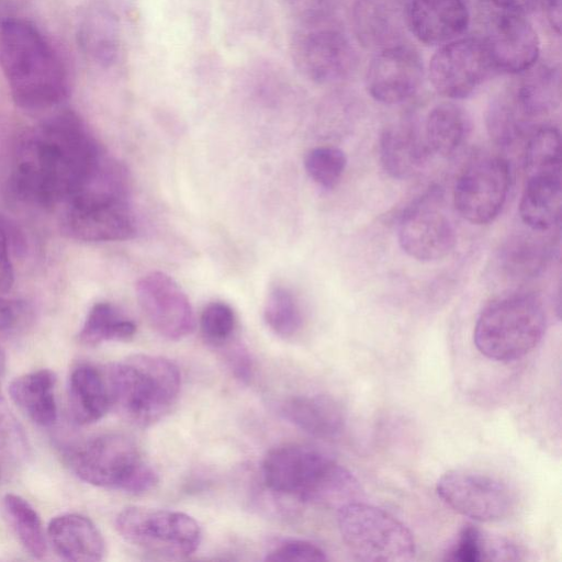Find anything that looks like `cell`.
I'll list each match as a JSON object with an SVG mask.
<instances>
[{
	"label": "cell",
	"mask_w": 562,
	"mask_h": 562,
	"mask_svg": "<svg viewBox=\"0 0 562 562\" xmlns=\"http://www.w3.org/2000/svg\"><path fill=\"white\" fill-rule=\"evenodd\" d=\"M108 157L82 120L71 111H63L21 138L9 188L14 199L31 206L64 205Z\"/></svg>",
	"instance_id": "6da1fadb"
},
{
	"label": "cell",
	"mask_w": 562,
	"mask_h": 562,
	"mask_svg": "<svg viewBox=\"0 0 562 562\" xmlns=\"http://www.w3.org/2000/svg\"><path fill=\"white\" fill-rule=\"evenodd\" d=\"M0 67L13 102L22 110H49L68 95V75L58 52L24 19L0 21Z\"/></svg>",
	"instance_id": "7a4b0ae2"
},
{
	"label": "cell",
	"mask_w": 562,
	"mask_h": 562,
	"mask_svg": "<svg viewBox=\"0 0 562 562\" xmlns=\"http://www.w3.org/2000/svg\"><path fill=\"white\" fill-rule=\"evenodd\" d=\"M262 479L274 494L301 502L341 507L358 499L359 481L322 451L303 445H283L268 452Z\"/></svg>",
	"instance_id": "3957f363"
},
{
	"label": "cell",
	"mask_w": 562,
	"mask_h": 562,
	"mask_svg": "<svg viewBox=\"0 0 562 562\" xmlns=\"http://www.w3.org/2000/svg\"><path fill=\"white\" fill-rule=\"evenodd\" d=\"M102 371L111 408L138 427H148L162 419L180 393V371L162 357L134 355Z\"/></svg>",
	"instance_id": "277c9868"
},
{
	"label": "cell",
	"mask_w": 562,
	"mask_h": 562,
	"mask_svg": "<svg viewBox=\"0 0 562 562\" xmlns=\"http://www.w3.org/2000/svg\"><path fill=\"white\" fill-rule=\"evenodd\" d=\"M547 325L542 303L532 294L514 293L490 303L479 315L473 340L488 359L509 362L529 353Z\"/></svg>",
	"instance_id": "5b68a950"
},
{
	"label": "cell",
	"mask_w": 562,
	"mask_h": 562,
	"mask_svg": "<svg viewBox=\"0 0 562 562\" xmlns=\"http://www.w3.org/2000/svg\"><path fill=\"white\" fill-rule=\"evenodd\" d=\"M68 465L81 481L105 488L140 494L151 490L158 474L133 439L123 434L94 436L71 449Z\"/></svg>",
	"instance_id": "8992f818"
},
{
	"label": "cell",
	"mask_w": 562,
	"mask_h": 562,
	"mask_svg": "<svg viewBox=\"0 0 562 562\" xmlns=\"http://www.w3.org/2000/svg\"><path fill=\"white\" fill-rule=\"evenodd\" d=\"M341 538L350 552L369 562H405L414 559L415 541L409 529L375 506L350 502L338 508Z\"/></svg>",
	"instance_id": "52a82bcc"
},
{
	"label": "cell",
	"mask_w": 562,
	"mask_h": 562,
	"mask_svg": "<svg viewBox=\"0 0 562 562\" xmlns=\"http://www.w3.org/2000/svg\"><path fill=\"white\" fill-rule=\"evenodd\" d=\"M115 528L126 542L167 559L191 555L202 539L196 520L176 510L128 506L117 514Z\"/></svg>",
	"instance_id": "ba28073f"
},
{
	"label": "cell",
	"mask_w": 562,
	"mask_h": 562,
	"mask_svg": "<svg viewBox=\"0 0 562 562\" xmlns=\"http://www.w3.org/2000/svg\"><path fill=\"white\" fill-rule=\"evenodd\" d=\"M510 186L506 159L495 155L473 158L459 175L453 188V204L468 222L483 225L501 213Z\"/></svg>",
	"instance_id": "9c48e42d"
},
{
	"label": "cell",
	"mask_w": 562,
	"mask_h": 562,
	"mask_svg": "<svg viewBox=\"0 0 562 562\" xmlns=\"http://www.w3.org/2000/svg\"><path fill=\"white\" fill-rule=\"evenodd\" d=\"M442 198L441 190L431 188L412 202L398 220L400 246L418 261L440 260L456 246V232L442 206Z\"/></svg>",
	"instance_id": "30bf717a"
},
{
	"label": "cell",
	"mask_w": 562,
	"mask_h": 562,
	"mask_svg": "<svg viewBox=\"0 0 562 562\" xmlns=\"http://www.w3.org/2000/svg\"><path fill=\"white\" fill-rule=\"evenodd\" d=\"M436 492L447 506L476 521L502 520L515 507V496L505 483L471 470L447 471L438 480Z\"/></svg>",
	"instance_id": "8fae6325"
},
{
	"label": "cell",
	"mask_w": 562,
	"mask_h": 562,
	"mask_svg": "<svg viewBox=\"0 0 562 562\" xmlns=\"http://www.w3.org/2000/svg\"><path fill=\"white\" fill-rule=\"evenodd\" d=\"M494 70L485 43L477 37H459L441 45L429 63L434 89L449 99L472 94Z\"/></svg>",
	"instance_id": "7c38bea8"
},
{
	"label": "cell",
	"mask_w": 562,
	"mask_h": 562,
	"mask_svg": "<svg viewBox=\"0 0 562 562\" xmlns=\"http://www.w3.org/2000/svg\"><path fill=\"white\" fill-rule=\"evenodd\" d=\"M60 225L66 236L80 241L125 240L136 234L128 200H69L63 205Z\"/></svg>",
	"instance_id": "4fadbf2b"
},
{
	"label": "cell",
	"mask_w": 562,
	"mask_h": 562,
	"mask_svg": "<svg viewBox=\"0 0 562 562\" xmlns=\"http://www.w3.org/2000/svg\"><path fill=\"white\" fill-rule=\"evenodd\" d=\"M292 58L297 70L313 82L326 85L349 75L355 53L347 36L338 30L303 26L294 34Z\"/></svg>",
	"instance_id": "5bb4252c"
},
{
	"label": "cell",
	"mask_w": 562,
	"mask_h": 562,
	"mask_svg": "<svg viewBox=\"0 0 562 562\" xmlns=\"http://www.w3.org/2000/svg\"><path fill=\"white\" fill-rule=\"evenodd\" d=\"M136 296L146 319L162 337L179 340L192 333L195 319L191 303L168 274L155 271L142 277Z\"/></svg>",
	"instance_id": "9a60e30c"
},
{
	"label": "cell",
	"mask_w": 562,
	"mask_h": 562,
	"mask_svg": "<svg viewBox=\"0 0 562 562\" xmlns=\"http://www.w3.org/2000/svg\"><path fill=\"white\" fill-rule=\"evenodd\" d=\"M423 75V60L415 49L406 45H391L370 61L366 87L375 101L397 104L415 94Z\"/></svg>",
	"instance_id": "2e32d148"
},
{
	"label": "cell",
	"mask_w": 562,
	"mask_h": 562,
	"mask_svg": "<svg viewBox=\"0 0 562 562\" xmlns=\"http://www.w3.org/2000/svg\"><path fill=\"white\" fill-rule=\"evenodd\" d=\"M494 70L518 75L530 70L540 54V43L524 14L498 13L483 40Z\"/></svg>",
	"instance_id": "e0dca14e"
},
{
	"label": "cell",
	"mask_w": 562,
	"mask_h": 562,
	"mask_svg": "<svg viewBox=\"0 0 562 562\" xmlns=\"http://www.w3.org/2000/svg\"><path fill=\"white\" fill-rule=\"evenodd\" d=\"M80 52L93 65L109 69L122 52V20L113 0H87L78 10L75 25Z\"/></svg>",
	"instance_id": "ac0fdd59"
},
{
	"label": "cell",
	"mask_w": 562,
	"mask_h": 562,
	"mask_svg": "<svg viewBox=\"0 0 562 562\" xmlns=\"http://www.w3.org/2000/svg\"><path fill=\"white\" fill-rule=\"evenodd\" d=\"M406 22L419 42L441 46L461 37L470 13L464 0H409Z\"/></svg>",
	"instance_id": "d6986e66"
},
{
	"label": "cell",
	"mask_w": 562,
	"mask_h": 562,
	"mask_svg": "<svg viewBox=\"0 0 562 562\" xmlns=\"http://www.w3.org/2000/svg\"><path fill=\"white\" fill-rule=\"evenodd\" d=\"M54 551L64 560L97 562L105 554V542L98 527L88 517L68 513L54 517L47 528Z\"/></svg>",
	"instance_id": "ffe728a7"
},
{
	"label": "cell",
	"mask_w": 562,
	"mask_h": 562,
	"mask_svg": "<svg viewBox=\"0 0 562 562\" xmlns=\"http://www.w3.org/2000/svg\"><path fill=\"white\" fill-rule=\"evenodd\" d=\"M430 151L417 130L408 123L386 127L380 136L379 155L382 168L392 178L403 180L415 176Z\"/></svg>",
	"instance_id": "44dd1931"
},
{
	"label": "cell",
	"mask_w": 562,
	"mask_h": 562,
	"mask_svg": "<svg viewBox=\"0 0 562 562\" xmlns=\"http://www.w3.org/2000/svg\"><path fill=\"white\" fill-rule=\"evenodd\" d=\"M282 414L295 427L317 438L339 436L346 424L341 406L324 394L299 395L282 405Z\"/></svg>",
	"instance_id": "7402d4cb"
},
{
	"label": "cell",
	"mask_w": 562,
	"mask_h": 562,
	"mask_svg": "<svg viewBox=\"0 0 562 562\" xmlns=\"http://www.w3.org/2000/svg\"><path fill=\"white\" fill-rule=\"evenodd\" d=\"M562 212V177L526 178L519 202L521 221L533 232L543 233L560 223Z\"/></svg>",
	"instance_id": "603a6c76"
},
{
	"label": "cell",
	"mask_w": 562,
	"mask_h": 562,
	"mask_svg": "<svg viewBox=\"0 0 562 562\" xmlns=\"http://www.w3.org/2000/svg\"><path fill=\"white\" fill-rule=\"evenodd\" d=\"M55 383V374L42 369L14 378L9 384V394L33 423L48 427L57 419Z\"/></svg>",
	"instance_id": "cb8c5ba5"
},
{
	"label": "cell",
	"mask_w": 562,
	"mask_h": 562,
	"mask_svg": "<svg viewBox=\"0 0 562 562\" xmlns=\"http://www.w3.org/2000/svg\"><path fill=\"white\" fill-rule=\"evenodd\" d=\"M68 396L72 418L79 425L98 422L111 408L103 371L90 364L72 370Z\"/></svg>",
	"instance_id": "d4e9b609"
},
{
	"label": "cell",
	"mask_w": 562,
	"mask_h": 562,
	"mask_svg": "<svg viewBox=\"0 0 562 562\" xmlns=\"http://www.w3.org/2000/svg\"><path fill=\"white\" fill-rule=\"evenodd\" d=\"M468 132L469 120L464 110L454 103L445 102L428 113L424 139L430 153L450 157L462 146Z\"/></svg>",
	"instance_id": "484cf974"
},
{
	"label": "cell",
	"mask_w": 562,
	"mask_h": 562,
	"mask_svg": "<svg viewBox=\"0 0 562 562\" xmlns=\"http://www.w3.org/2000/svg\"><path fill=\"white\" fill-rule=\"evenodd\" d=\"M136 333L135 323L108 302L95 303L79 331V340L87 346L105 341H126Z\"/></svg>",
	"instance_id": "4316f807"
},
{
	"label": "cell",
	"mask_w": 562,
	"mask_h": 562,
	"mask_svg": "<svg viewBox=\"0 0 562 562\" xmlns=\"http://www.w3.org/2000/svg\"><path fill=\"white\" fill-rule=\"evenodd\" d=\"M526 178L537 176H561V137L552 125L535 127L525 150Z\"/></svg>",
	"instance_id": "83f0119b"
},
{
	"label": "cell",
	"mask_w": 562,
	"mask_h": 562,
	"mask_svg": "<svg viewBox=\"0 0 562 562\" xmlns=\"http://www.w3.org/2000/svg\"><path fill=\"white\" fill-rule=\"evenodd\" d=\"M3 508L19 541L33 558L46 553V538L37 512L22 496L9 493L3 497Z\"/></svg>",
	"instance_id": "f1b7e54d"
},
{
	"label": "cell",
	"mask_w": 562,
	"mask_h": 562,
	"mask_svg": "<svg viewBox=\"0 0 562 562\" xmlns=\"http://www.w3.org/2000/svg\"><path fill=\"white\" fill-rule=\"evenodd\" d=\"M532 124L517 103L512 90L492 102L486 116L491 138L503 146H508L526 133H530L533 130Z\"/></svg>",
	"instance_id": "f546056e"
},
{
	"label": "cell",
	"mask_w": 562,
	"mask_h": 562,
	"mask_svg": "<svg viewBox=\"0 0 562 562\" xmlns=\"http://www.w3.org/2000/svg\"><path fill=\"white\" fill-rule=\"evenodd\" d=\"M548 247L538 237L519 235L506 243L501 251L502 268L513 279L535 277L546 265Z\"/></svg>",
	"instance_id": "4dcf8cb0"
},
{
	"label": "cell",
	"mask_w": 562,
	"mask_h": 562,
	"mask_svg": "<svg viewBox=\"0 0 562 562\" xmlns=\"http://www.w3.org/2000/svg\"><path fill=\"white\" fill-rule=\"evenodd\" d=\"M263 316L269 328L282 338L292 337L302 326V313L295 296L281 285L269 292Z\"/></svg>",
	"instance_id": "1f68e13d"
},
{
	"label": "cell",
	"mask_w": 562,
	"mask_h": 562,
	"mask_svg": "<svg viewBox=\"0 0 562 562\" xmlns=\"http://www.w3.org/2000/svg\"><path fill=\"white\" fill-rule=\"evenodd\" d=\"M381 0H359L355 9L359 40L368 45L382 44L391 35V15Z\"/></svg>",
	"instance_id": "d6a6232c"
},
{
	"label": "cell",
	"mask_w": 562,
	"mask_h": 562,
	"mask_svg": "<svg viewBox=\"0 0 562 562\" xmlns=\"http://www.w3.org/2000/svg\"><path fill=\"white\" fill-rule=\"evenodd\" d=\"M345 153L334 146H322L311 149L304 159L310 178L318 186L331 189L340 181L346 169Z\"/></svg>",
	"instance_id": "836d02e7"
},
{
	"label": "cell",
	"mask_w": 562,
	"mask_h": 562,
	"mask_svg": "<svg viewBox=\"0 0 562 562\" xmlns=\"http://www.w3.org/2000/svg\"><path fill=\"white\" fill-rule=\"evenodd\" d=\"M236 317L233 308L224 302H211L202 311L200 328L209 344L221 347L227 344L235 330Z\"/></svg>",
	"instance_id": "e575fe53"
},
{
	"label": "cell",
	"mask_w": 562,
	"mask_h": 562,
	"mask_svg": "<svg viewBox=\"0 0 562 562\" xmlns=\"http://www.w3.org/2000/svg\"><path fill=\"white\" fill-rule=\"evenodd\" d=\"M26 439L19 420L0 397V450L11 458L22 459L29 453Z\"/></svg>",
	"instance_id": "d590c367"
},
{
	"label": "cell",
	"mask_w": 562,
	"mask_h": 562,
	"mask_svg": "<svg viewBox=\"0 0 562 562\" xmlns=\"http://www.w3.org/2000/svg\"><path fill=\"white\" fill-rule=\"evenodd\" d=\"M485 535L475 526L467 525L446 553V560L458 562L484 561Z\"/></svg>",
	"instance_id": "8d00e7d4"
},
{
	"label": "cell",
	"mask_w": 562,
	"mask_h": 562,
	"mask_svg": "<svg viewBox=\"0 0 562 562\" xmlns=\"http://www.w3.org/2000/svg\"><path fill=\"white\" fill-rule=\"evenodd\" d=\"M265 560L269 562L325 561L327 557L321 547L311 541L290 539L270 550Z\"/></svg>",
	"instance_id": "74e56055"
},
{
	"label": "cell",
	"mask_w": 562,
	"mask_h": 562,
	"mask_svg": "<svg viewBox=\"0 0 562 562\" xmlns=\"http://www.w3.org/2000/svg\"><path fill=\"white\" fill-rule=\"evenodd\" d=\"M342 0H288L292 15L303 25L326 22L339 8Z\"/></svg>",
	"instance_id": "f35d334b"
},
{
	"label": "cell",
	"mask_w": 562,
	"mask_h": 562,
	"mask_svg": "<svg viewBox=\"0 0 562 562\" xmlns=\"http://www.w3.org/2000/svg\"><path fill=\"white\" fill-rule=\"evenodd\" d=\"M32 319V307L23 300L0 296V334L23 329Z\"/></svg>",
	"instance_id": "ab89813d"
},
{
	"label": "cell",
	"mask_w": 562,
	"mask_h": 562,
	"mask_svg": "<svg viewBox=\"0 0 562 562\" xmlns=\"http://www.w3.org/2000/svg\"><path fill=\"white\" fill-rule=\"evenodd\" d=\"M13 280V266L9 255L8 238L5 232L0 226V296L5 295L10 291Z\"/></svg>",
	"instance_id": "60d3db41"
},
{
	"label": "cell",
	"mask_w": 562,
	"mask_h": 562,
	"mask_svg": "<svg viewBox=\"0 0 562 562\" xmlns=\"http://www.w3.org/2000/svg\"><path fill=\"white\" fill-rule=\"evenodd\" d=\"M227 362L233 374L241 382H248L252 375V363L249 355L240 346L231 349Z\"/></svg>",
	"instance_id": "b9f144b4"
},
{
	"label": "cell",
	"mask_w": 562,
	"mask_h": 562,
	"mask_svg": "<svg viewBox=\"0 0 562 562\" xmlns=\"http://www.w3.org/2000/svg\"><path fill=\"white\" fill-rule=\"evenodd\" d=\"M495 7L505 12L525 14L532 11L540 0H491Z\"/></svg>",
	"instance_id": "7bdbcfd3"
},
{
	"label": "cell",
	"mask_w": 562,
	"mask_h": 562,
	"mask_svg": "<svg viewBox=\"0 0 562 562\" xmlns=\"http://www.w3.org/2000/svg\"><path fill=\"white\" fill-rule=\"evenodd\" d=\"M544 7L550 25L559 34L561 30V0H546Z\"/></svg>",
	"instance_id": "ee69618b"
},
{
	"label": "cell",
	"mask_w": 562,
	"mask_h": 562,
	"mask_svg": "<svg viewBox=\"0 0 562 562\" xmlns=\"http://www.w3.org/2000/svg\"><path fill=\"white\" fill-rule=\"evenodd\" d=\"M0 479H1V468H0Z\"/></svg>",
	"instance_id": "f6af8a7d"
}]
</instances>
